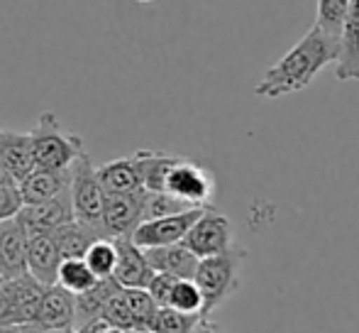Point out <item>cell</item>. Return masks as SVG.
Segmentation results:
<instances>
[{
    "mask_svg": "<svg viewBox=\"0 0 359 333\" xmlns=\"http://www.w3.org/2000/svg\"><path fill=\"white\" fill-rule=\"evenodd\" d=\"M20 209H22V199H20L18 186L0 184V221H8L13 216H18Z\"/></svg>",
    "mask_w": 359,
    "mask_h": 333,
    "instance_id": "obj_31",
    "label": "cell"
},
{
    "mask_svg": "<svg viewBox=\"0 0 359 333\" xmlns=\"http://www.w3.org/2000/svg\"><path fill=\"white\" fill-rule=\"evenodd\" d=\"M76 316V296L59 285H49L42 294L37 309L34 326L39 331H59V329H74Z\"/></svg>",
    "mask_w": 359,
    "mask_h": 333,
    "instance_id": "obj_13",
    "label": "cell"
},
{
    "mask_svg": "<svg viewBox=\"0 0 359 333\" xmlns=\"http://www.w3.org/2000/svg\"><path fill=\"white\" fill-rule=\"evenodd\" d=\"M20 333H42V331H39L34 324H25V326H20Z\"/></svg>",
    "mask_w": 359,
    "mask_h": 333,
    "instance_id": "obj_35",
    "label": "cell"
},
{
    "mask_svg": "<svg viewBox=\"0 0 359 333\" xmlns=\"http://www.w3.org/2000/svg\"><path fill=\"white\" fill-rule=\"evenodd\" d=\"M0 159L8 166L10 176L15 179V184L29 176L37 169L32 152V140L29 133H15V130H0Z\"/></svg>",
    "mask_w": 359,
    "mask_h": 333,
    "instance_id": "obj_16",
    "label": "cell"
},
{
    "mask_svg": "<svg viewBox=\"0 0 359 333\" xmlns=\"http://www.w3.org/2000/svg\"><path fill=\"white\" fill-rule=\"evenodd\" d=\"M0 333H20V326H0Z\"/></svg>",
    "mask_w": 359,
    "mask_h": 333,
    "instance_id": "obj_36",
    "label": "cell"
},
{
    "mask_svg": "<svg viewBox=\"0 0 359 333\" xmlns=\"http://www.w3.org/2000/svg\"><path fill=\"white\" fill-rule=\"evenodd\" d=\"M88 270L95 275V280H105V277H113L115 262H118V250L110 238H98L90 243V248L83 255Z\"/></svg>",
    "mask_w": 359,
    "mask_h": 333,
    "instance_id": "obj_25",
    "label": "cell"
},
{
    "mask_svg": "<svg viewBox=\"0 0 359 333\" xmlns=\"http://www.w3.org/2000/svg\"><path fill=\"white\" fill-rule=\"evenodd\" d=\"M0 184H5V186H18V184H15L13 176H10L8 166L3 164V159H0Z\"/></svg>",
    "mask_w": 359,
    "mask_h": 333,
    "instance_id": "obj_34",
    "label": "cell"
},
{
    "mask_svg": "<svg viewBox=\"0 0 359 333\" xmlns=\"http://www.w3.org/2000/svg\"><path fill=\"white\" fill-rule=\"evenodd\" d=\"M142 201L144 189L133 194H105L100 230L103 238H130L133 230L142 223Z\"/></svg>",
    "mask_w": 359,
    "mask_h": 333,
    "instance_id": "obj_7",
    "label": "cell"
},
{
    "mask_svg": "<svg viewBox=\"0 0 359 333\" xmlns=\"http://www.w3.org/2000/svg\"><path fill=\"white\" fill-rule=\"evenodd\" d=\"M29 140L39 169H72L76 159L86 155L83 140L67 133L52 110L39 115L34 128L29 130Z\"/></svg>",
    "mask_w": 359,
    "mask_h": 333,
    "instance_id": "obj_3",
    "label": "cell"
},
{
    "mask_svg": "<svg viewBox=\"0 0 359 333\" xmlns=\"http://www.w3.org/2000/svg\"><path fill=\"white\" fill-rule=\"evenodd\" d=\"M123 299L128 306L130 316H133L135 333H149V326L154 321V314L159 306L149 296L147 289H123Z\"/></svg>",
    "mask_w": 359,
    "mask_h": 333,
    "instance_id": "obj_24",
    "label": "cell"
},
{
    "mask_svg": "<svg viewBox=\"0 0 359 333\" xmlns=\"http://www.w3.org/2000/svg\"><path fill=\"white\" fill-rule=\"evenodd\" d=\"M137 3H154V0H137Z\"/></svg>",
    "mask_w": 359,
    "mask_h": 333,
    "instance_id": "obj_39",
    "label": "cell"
},
{
    "mask_svg": "<svg viewBox=\"0 0 359 333\" xmlns=\"http://www.w3.org/2000/svg\"><path fill=\"white\" fill-rule=\"evenodd\" d=\"M72 184V169H34L29 176H25L18 184L22 204H37L47 201L52 196H59Z\"/></svg>",
    "mask_w": 359,
    "mask_h": 333,
    "instance_id": "obj_19",
    "label": "cell"
},
{
    "mask_svg": "<svg viewBox=\"0 0 359 333\" xmlns=\"http://www.w3.org/2000/svg\"><path fill=\"white\" fill-rule=\"evenodd\" d=\"M0 280H3V277H0Z\"/></svg>",
    "mask_w": 359,
    "mask_h": 333,
    "instance_id": "obj_40",
    "label": "cell"
},
{
    "mask_svg": "<svg viewBox=\"0 0 359 333\" xmlns=\"http://www.w3.org/2000/svg\"><path fill=\"white\" fill-rule=\"evenodd\" d=\"M191 206H186L184 201H179L176 196H171L169 191H144L142 201V221H154L164 218V216H174L181 211H189Z\"/></svg>",
    "mask_w": 359,
    "mask_h": 333,
    "instance_id": "obj_27",
    "label": "cell"
},
{
    "mask_svg": "<svg viewBox=\"0 0 359 333\" xmlns=\"http://www.w3.org/2000/svg\"><path fill=\"white\" fill-rule=\"evenodd\" d=\"M215 174L205 164L196 162V159L179 157V162L171 166L169 176H166L164 191L184 201L191 209H205L213 206L215 199Z\"/></svg>",
    "mask_w": 359,
    "mask_h": 333,
    "instance_id": "obj_5",
    "label": "cell"
},
{
    "mask_svg": "<svg viewBox=\"0 0 359 333\" xmlns=\"http://www.w3.org/2000/svg\"><path fill=\"white\" fill-rule=\"evenodd\" d=\"M166 306H171V309H176V311H184V314H201V309H203V296H201L194 280H176L169 292Z\"/></svg>",
    "mask_w": 359,
    "mask_h": 333,
    "instance_id": "obj_29",
    "label": "cell"
},
{
    "mask_svg": "<svg viewBox=\"0 0 359 333\" xmlns=\"http://www.w3.org/2000/svg\"><path fill=\"white\" fill-rule=\"evenodd\" d=\"M347 3L350 0H318V10H316V27L320 32H325L327 37L340 39V30H342V20L347 13Z\"/></svg>",
    "mask_w": 359,
    "mask_h": 333,
    "instance_id": "obj_28",
    "label": "cell"
},
{
    "mask_svg": "<svg viewBox=\"0 0 359 333\" xmlns=\"http://www.w3.org/2000/svg\"><path fill=\"white\" fill-rule=\"evenodd\" d=\"M115 250H118V262H115L113 280L123 289H147L149 280L154 277L149 260L144 250L135 245L130 238H115Z\"/></svg>",
    "mask_w": 359,
    "mask_h": 333,
    "instance_id": "obj_10",
    "label": "cell"
},
{
    "mask_svg": "<svg viewBox=\"0 0 359 333\" xmlns=\"http://www.w3.org/2000/svg\"><path fill=\"white\" fill-rule=\"evenodd\" d=\"M181 243L198 260L201 257L220 255V252L230 250L235 245V228H232V221L225 214H220L213 206H205Z\"/></svg>",
    "mask_w": 359,
    "mask_h": 333,
    "instance_id": "obj_6",
    "label": "cell"
},
{
    "mask_svg": "<svg viewBox=\"0 0 359 333\" xmlns=\"http://www.w3.org/2000/svg\"><path fill=\"white\" fill-rule=\"evenodd\" d=\"M203 209H189L174 216H164V218L154 221H142L137 228L133 230L130 240L140 248H159V245H171L181 243L189 233V228L194 226V221L201 216Z\"/></svg>",
    "mask_w": 359,
    "mask_h": 333,
    "instance_id": "obj_8",
    "label": "cell"
},
{
    "mask_svg": "<svg viewBox=\"0 0 359 333\" xmlns=\"http://www.w3.org/2000/svg\"><path fill=\"white\" fill-rule=\"evenodd\" d=\"M27 272V230L18 216L0 221V277L13 280Z\"/></svg>",
    "mask_w": 359,
    "mask_h": 333,
    "instance_id": "obj_12",
    "label": "cell"
},
{
    "mask_svg": "<svg viewBox=\"0 0 359 333\" xmlns=\"http://www.w3.org/2000/svg\"><path fill=\"white\" fill-rule=\"evenodd\" d=\"M98 333H125V331H120V329H113V326H103Z\"/></svg>",
    "mask_w": 359,
    "mask_h": 333,
    "instance_id": "obj_37",
    "label": "cell"
},
{
    "mask_svg": "<svg viewBox=\"0 0 359 333\" xmlns=\"http://www.w3.org/2000/svg\"><path fill=\"white\" fill-rule=\"evenodd\" d=\"M57 285L64 287L72 294H81L88 287L95 285V275L88 270L83 257H67V260L59 262V272H57Z\"/></svg>",
    "mask_w": 359,
    "mask_h": 333,
    "instance_id": "obj_23",
    "label": "cell"
},
{
    "mask_svg": "<svg viewBox=\"0 0 359 333\" xmlns=\"http://www.w3.org/2000/svg\"><path fill=\"white\" fill-rule=\"evenodd\" d=\"M69 196H72L74 218L103 235V230H100V216H103L105 191H103V186H100L98 174H95V166L90 162L88 155L79 157L72 164Z\"/></svg>",
    "mask_w": 359,
    "mask_h": 333,
    "instance_id": "obj_4",
    "label": "cell"
},
{
    "mask_svg": "<svg viewBox=\"0 0 359 333\" xmlns=\"http://www.w3.org/2000/svg\"><path fill=\"white\" fill-rule=\"evenodd\" d=\"M95 174H98V181L105 194H133V191H142V181H140V174L130 157L113 159V162L95 169Z\"/></svg>",
    "mask_w": 359,
    "mask_h": 333,
    "instance_id": "obj_21",
    "label": "cell"
},
{
    "mask_svg": "<svg viewBox=\"0 0 359 333\" xmlns=\"http://www.w3.org/2000/svg\"><path fill=\"white\" fill-rule=\"evenodd\" d=\"M198 321L201 314H184V311H176L171 306H159L149 326V333H191Z\"/></svg>",
    "mask_w": 359,
    "mask_h": 333,
    "instance_id": "obj_26",
    "label": "cell"
},
{
    "mask_svg": "<svg viewBox=\"0 0 359 333\" xmlns=\"http://www.w3.org/2000/svg\"><path fill=\"white\" fill-rule=\"evenodd\" d=\"M247 260V250L232 245L220 255L201 257L194 272V282L203 296L201 316H210L217 306H222L237 289H240V270Z\"/></svg>",
    "mask_w": 359,
    "mask_h": 333,
    "instance_id": "obj_2",
    "label": "cell"
},
{
    "mask_svg": "<svg viewBox=\"0 0 359 333\" xmlns=\"http://www.w3.org/2000/svg\"><path fill=\"white\" fill-rule=\"evenodd\" d=\"M18 221L27 233H52L62 223L74 221L72 209V196L69 189L62 191L59 196H52L47 201H37V204H22L18 211Z\"/></svg>",
    "mask_w": 359,
    "mask_h": 333,
    "instance_id": "obj_9",
    "label": "cell"
},
{
    "mask_svg": "<svg viewBox=\"0 0 359 333\" xmlns=\"http://www.w3.org/2000/svg\"><path fill=\"white\" fill-rule=\"evenodd\" d=\"M52 238H54V243H57L62 260H67V257H83L86 250L90 248V243L103 238V235L74 218V221H69V223H62L59 228H54Z\"/></svg>",
    "mask_w": 359,
    "mask_h": 333,
    "instance_id": "obj_22",
    "label": "cell"
},
{
    "mask_svg": "<svg viewBox=\"0 0 359 333\" xmlns=\"http://www.w3.org/2000/svg\"><path fill=\"white\" fill-rule=\"evenodd\" d=\"M130 159H133L135 169H137L144 191H164L171 166L179 162L176 155H166L159 152V150H137Z\"/></svg>",
    "mask_w": 359,
    "mask_h": 333,
    "instance_id": "obj_20",
    "label": "cell"
},
{
    "mask_svg": "<svg viewBox=\"0 0 359 333\" xmlns=\"http://www.w3.org/2000/svg\"><path fill=\"white\" fill-rule=\"evenodd\" d=\"M174 282H176V277L164 275V272H154V277H151L149 285H147V292H149V296L154 299L156 306H166Z\"/></svg>",
    "mask_w": 359,
    "mask_h": 333,
    "instance_id": "obj_30",
    "label": "cell"
},
{
    "mask_svg": "<svg viewBox=\"0 0 359 333\" xmlns=\"http://www.w3.org/2000/svg\"><path fill=\"white\" fill-rule=\"evenodd\" d=\"M337 59V39L327 37L325 32L313 25L296 44L279 59L271 64L255 86V93L259 98H281V96L296 93L311 86L313 79L327 67L335 64Z\"/></svg>",
    "mask_w": 359,
    "mask_h": 333,
    "instance_id": "obj_1",
    "label": "cell"
},
{
    "mask_svg": "<svg viewBox=\"0 0 359 333\" xmlns=\"http://www.w3.org/2000/svg\"><path fill=\"white\" fill-rule=\"evenodd\" d=\"M191 333H220V329H217V324H213V321H208V316H201V321Z\"/></svg>",
    "mask_w": 359,
    "mask_h": 333,
    "instance_id": "obj_33",
    "label": "cell"
},
{
    "mask_svg": "<svg viewBox=\"0 0 359 333\" xmlns=\"http://www.w3.org/2000/svg\"><path fill=\"white\" fill-rule=\"evenodd\" d=\"M0 326H13V309H10L5 280H0Z\"/></svg>",
    "mask_w": 359,
    "mask_h": 333,
    "instance_id": "obj_32",
    "label": "cell"
},
{
    "mask_svg": "<svg viewBox=\"0 0 359 333\" xmlns=\"http://www.w3.org/2000/svg\"><path fill=\"white\" fill-rule=\"evenodd\" d=\"M120 289H123V287H120L113 277H105V280H95L93 287H88L86 292L76 294L74 331H81V329H86V326L103 319L105 304H108Z\"/></svg>",
    "mask_w": 359,
    "mask_h": 333,
    "instance_id": "obj_17",
    "label": "cell"
},
{
    "mask_svg": "<svg viewBox=\"0 0 359 333\" xmlns=\"http://www.w3.org/2000/svg\"><path fill=\"white\" fill-rule=\"evenodd\" d=\"M42 333H76L74 329H59V331H42Z\"/></svg>",
    "mask_w": 359,
    "mask_h": 333,
    "instance_id": "obj_38",
    "label": "cell"
},
{
    "mask_svg": "<svg viewBox=\"0 0 359 333\" xmlns=\"http://www.w3.org/2000/svg\"><path fill=\"white\" fill-rule=\"evenodd\" d=\"M59 262L62 255L52 233H27V275H32L44 287L57 285Z\"/></svg>",
    "mask_w": 359,
    "mask_h": 333,
    "instance_id": "obj_15",
    "label": "cell"
},
{
    "mask_svg": "<svg viewBox=\"0 0 359 333\" xmlns=\"http://www.w3.org/2000/svg\"><path fill=\"white\" fill-rule=\"evenodd\" d=\"M151 270L171 275L176 280H194V272L198 267V257L194 255L184 243L159 245V248H142Z\"/></svg>",
    "mask_w": 359,
    "mask_h": 333,
    "instance_id": "obj_18",
    "label": "cell"
},
{
    "mask_svg": "<svg viewBox=\"0 0 359 333\" xmlns=\"http://www.w3.org/2000/svg\"><path fill=\"white\" fill-rule=\"evenodd\" d=\"M335 77L337 81L359 84V0H350L347 3L340 39H337Z\"/></svg>",
    "mask_w": 359,
    "mask_h": 333,
    "instance_id": "obj_11",
    "label": "cell"
},
{
    "mask_svg": "<svg viewBox=\"0 0 359 333\" xmlns=\"http://www.w3.org/2000/svg\"><path fill=\"white\" fill-rule=\"evenodd\" d=\"M5 289H8L10 309H13V326L34 324L39 301H42L47 287L25 272V275L13 277V280H5Z\"/></svg>",
    "mask_w": 359,
    "mask_h": 333,
    "instance_id": "obj_14",
    "label": "cell"
}]
</instances>
